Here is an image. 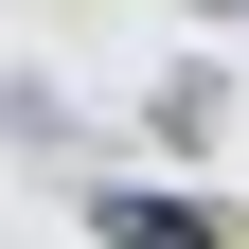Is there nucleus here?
I'll use <instances>...</instances> for the list:
<instances>
[{"label":"nucleus","instance_id":"obj_1","mask_svg":"<svg viewBox=\"0 0 249 249\" xmlns=\"http://www.w3.org/2000/svg\"><path fill=\"white\" fill-rule=\"evenodd\" d=\"M89 249H231L196 196H160V178H89Z\"/></svg>","mask_w":249,"mask_h":249},{"label":"nucleus","instance_id":"obj_2","mask_svg":"<svg viewBox=\"0 0 249 249\" xmlns=\"http://www.w3.org/2000/svg\"><path fill=\"white\" fill-rule=\"evenodd\" d=\"M196 18H231V36H249V0H196Z\"/></svg>","mask_w":249,"mask_h":249}]
</instances>
